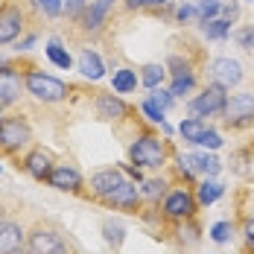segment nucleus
Listing matches in <instances>:
<instances>
[{"instance_id":"9","label":"nucleus","mask_w":254,"mask_h":254,"mask_svg":"<svg viewBox=\"0 0 254 254\" xmlns=\"http://www.w3.org/2000/svg\"><path fill=\"white\" fill-rule=\"evenodd\" d=\"M243 76H246L243 73V64L237 59H231V56H216V59L207 62V79L213 85H222L225 91L237 88L243 82Z\"/></svg>"},{"instance_id":"27","label":"nucleus","mask_w":254,"mask_h":254,"mask_svg":"<svg viewBox=\"0 0 254 254\" xmlns=\"http://www.w3.org/2000/svg\"><path fill=\"white\" fill-rule=\"evenodd\" d=\"M196 85H199L196 73H187V76H173V82H170V94H173L176 100H181V97L193 94V91H196Z\"/></svg>"},{"instance_id":"17","label":"nucleus","mask_w":254,"mask_h":254,"mask_svg":"<svg viewBox=\"0 0 254 254\" xmlns=\"http://www.w3.org/2000/svg\"><path fill=\"white\" fill-rule=\"evenodd\" d=\"M26 246V231L15 219H0V254H18Z\"/></svg>"},{"instance_id":"11","label":"nucleus","mask_w":254,"mask_h":254,"mask_svg":"<svg viewBox=\"0 0 254 254\" xmlns=\"http://www.w3.org/2000/svg\"><path fill=\"white\" fill-rule=\"evenodd\" d=\"M111 9H114V0H91V3L85 6V12L76 18L79 29H82L85 35H100L102 29H105V24H108Z\"/></svg>"},{"instance_id":"39","label":"nucleus","mask_w":254,"mask_h":254,"mask_svg":"<svg viewBox=\"0 0 254 254\" xmlns=\"http://www.w3.org/2000/svg\"><path fill=\"white\" fill-rule=\"evenodd\" d=\"M85 6H88V0H64V15L76 21L79 15L85 12Z\"/></svg>"},{"instance_id":"38","label":"nucleus","mask_w":254,"mask_h":254,"mask_svg":"<svg viewBox=\"0 0 254 254\" xmlns=\"http://www.w3.org/2000/svg\"><path fill=\"white\" fill-rule=\"evenodd\" d=\"M102 231H105V240H108L111 246H120V243H123V225L105 222V225H102Z\"/></svg>"},{"instance_id":"45","label":"nucleus","mask_w":254,"mask_h":254,"mask_svg":"<svg viewBox=\"0 0 254 254\" xmlns=\"http://www.w3.org/2000/svg\"><path fill=\"white\" fill-rule=\"evenodd\" d=\"M0 111H3V108H0Z\"/></svg>"},{"instance_id":"15","label":"nucleus","mask_w":254,"mask_h":254,"mask_svg":"<svg viewBox=\"0 0 254 254\" xmlns=\"http://www.w3.org/2000/svg\"><path fill=\"white\" fill-rule=\"evenodd\" d=\"M18 167H24V173H29L35 181H47V176H50L53 167H56V155L50 149H44V146H32Z\"/></svg>"},{"instance_id":"10","label":"nucleus","mask_w":254,"mask_h":254,"mask_svg":"<svg viewBox=\"0 0 254 254\" xmlns=\"http://www.w3.org/2000/svg\"><path fill=\"white\" fill-rule=\"evenodd\" d=\"M105 207H111V210H126V213H137L140 210V204H143V196H140V184L137 181H131L126 178L117 190H111L105 199H102Z\"/></svg>"},{"instance_id":"6","label":"nucleus","mask_w":254,"mask_h":254,"mask_svg":"<svg viewBox=\"0 0 254 254\" xmlns=\"http://www.w3.org/2000/svg\"><path fill=\"white\" fill-rule=\"evenodd\" d=\"M32 146V126L24 117H0V155H18Z\"/></svg>"},{"instance_id":"28","label":"nucleus","mask_w":254,"mask_h":254,"mask_svg":"<svg viewBox=\"0 0 254 254\" xmlns=\"http://www.w3.org/2000/svg\"><path fill=\"white\" fill-rule=\"evenodd\" d=\"M140 111H143V117H146L149 123H155V126H161V128L167 126V117H164L167 111H164V108H161L152 97H146V100L140 102Z\"/></svg>"},{"instance_id":"21","label":"nucleus","mask_w":254,"mask_h":254,"mask_svg":"<svg viewBox=\"0 0 254 254\" xmlns=\"http://www.w3.org/2000/svg\"><path fill=\"white\" fill-rule=\"evenodd\" d=\"M196 202H199V207H207V204H213L222 193H225V187L216 181V178H202L199 184H196Z\"/></svg>"},{"instance_id":"29","label":"nucleus","mask_w":254,"mask_h":254,"mask_svg":"<svg viewBox=\"0 0 254 254\" xmlns=\"http://www.w3.org/2000/svg\"><path fill=\"white\" fill-rule=\"evenodd\" d=\"M196 9H199V24L213 21L222 15V0H196Z\"/></svg>"},{"instance_id":"7","label":"nucleus","mask_w":254,"mask_h":254,"mask_svg":"<svg viewBox=\"0 0 254 254\" xmlns=\"http://www.w3.org/2000/svg\"><path fill=\"white\" fill-rule=\"evenodd\" d=\"M225 128H249L254 126V91H237L225 102L222 114Z\"/></svg>"},{"instance_id":"4","label":"nucleus","mask_w":254,"mask_h":254,"mask_svg":"<svg viewBox=\"0 0 254 254\" xmlns=\"http://www.w3.org/2000/svg\"><path fill=\"white\" fill-rule=\"evenodd\" d=\"M26 254H73V246L53 225H35L26 231Z\"/></svg>"},{"instance_id":"12","label":"nucleus","mask_w":254,"mask_h":254,"mask_svg":"<svg viewBox=\"0 0 254 254\" xmlns=\"http://www.w3.org/2000/svg\"><path fill=\"white\" fill-rule=\"evenodd\" d=\"M24 73L15 64H0V108H9L24 97Z\"/></svg>"},{"instance_id":"25","label":"nucleus","mask_w":254,"mask_h":254,"mask_svg":"<svg viewBox=\"0 0 254 254\" xmlns=\"http://www.w3.org/2000/svg\"><path fill=\"white\" fill-rule=\"evenodd\" d=\"M199 29H202V35L207 38V41H222V38L231 35V21H225V18H213V21L199 24Z\"/></svg>"},{"instance_id":"42","label":"nucleus","mask_w":254,"mask_h":254,"mask_svg":"<svg viewBox=\"0 0 254 254\" xmlns=\"http://www.w3.org/2000/svg\"><path fill=\"white\" fill-rule=\"evenodd\" d=\"M3 3H6V0H0V6H3Z\"/></svg>"},{"instance_id":"14","label":"nucleus","mask_w":254,"mask_h":254,"mask_svg":"<svg viewBox=\"0 0 254 254\" xmlns=\"http://www.w3.org/2000/svg\"><path fill=\"white\" fill-rule=\"evenodd\" d=\"M94 111L105 123H120V120H126L128 114H131L128 102L120 100V94H105V91H100L94 97Z\"/></svg>"},{"instance_id":"2","label":"nucleus","mask_w":254,"mask_h":254,"mask_svg":"<svg viewBox=\"0 0 254 254\" xmlns=\"http://www.w3.org/2000/svg\"><path fill=\"white\" fill-rule=\"evenodd\" d=\"M24 85H26V94L38 102H62L70 97V88L62 79L50 76V73H44L38 67H29L24 73Z\"/></svg>"},{"instance_id":"37","label":"nucleus","mask_w":254,"mask_h":254,"mask_svg":"<svg viewBox=\"0 0 254 254\" xmlns=\"http://www.w3.org/2000/svg\"><path fill=\"white\" fill-rule=\"evenodd\" d=\"M234 41H237L243 50H252L254 47V26H243V29H237V32H234Z\"/></svg>"},{"instance_id":"23","label":"nucleus","mask_w":254,"mask_h":254,"mask_svg":"<svg viewBox=\"0 0 254 254\" xmlns=\"http://www.w3.org/2000/svg\"><path fill=\"white\" fill-rule=\"evenodd\" d=\"M204 131H207V120H202V117H184L181 123H178V134L187 140V143H199V137H202Z\"/></svg>"},{"instance_id":"34","label":"nucleus","mask_w":254,"mask_h":254,"mask_svg":"<svg viewBox=\"0 0 254 254\" xmlns=\"http://www.w3.org/2000/svg\"><path fill=\"white\" fill-rule=\"evenodd\" d=\"M170 0H123V6H126V12H140V9H161V6H167Z\"/></svg>"},{"instance_id":"20","label":"nucleus","mask_w":254,"mask_h":254,"mask_svg":"<svg viewBox=\"0 0 254 254\" xmlns=\"http://www.w3.org/2000/svg\"><path fill=\"white\" fill-rule=\"evenodd\" d=\"M190 164H193L196 176H202V178H216L219 170H222L219 158L216 155H207V152H190Z\"/></svg>"},{"instance_id":"41","label":"nucleus","mask_w":254,"mask_h":254,"mask_svg":"<svg viewBox=\"0 0 254 254\" xmlns=\"http://www.w3.org/2000/svg\"><path fill=\"white\" fill-rule=\"evenodd\" d=\"M243 237H246V243L254 249V216L252 219H246V225H243Z\"/></svg>"},{"instance_id":"40","label":"nucleus","mask_w":254,"mask_h":254,"mask_svg":"<svg viewBox=\"0 0 254 254\" xmlns=\"http://www.w3.org/2000/svg\"><path fill=\"white\" fill-rule=\"evenodd\" d=\"M219 18H225L231 24H237V18H240V6L237 3H222V15Z\"/></svg>"},{"instance_id":"24","label":"nucleus","mask_w":254,"mask_h":254,"mask_svg":"<svg viewBox=\"0 0 254 254\" xmlns=\"http://www.w3.org/2000/svg\"><path fill=\"white\" fill-rule=\"evenodd\" d=\"M164 79H167V64H143V67H140V85H143V88H149V91H152V88H161V85H164Z\"/></svg>"},{"instance_id":"5","label":"nucleus","mask_w":254,"mask_h":254,"mask_svg":"<svg viewBox=\"0 0 254 254\" xmlns=\"http://www.w3.org/2000/svg\"><path fill=\"white\" fill-rule=\"evenodd\" d=\"M225 102H228V91L222 88V85H204L202 91L193 97V100H187V114L190 117H222L225 114Z\"/></svg>"},{"instance_id":"31","label":"nucleus","mask_w":254,"mask_h":254,"mask_svg":"<svg viewBox=\"0 0 254 254\" xmlns=\"http://www.w3.org/2000/svg\"><path fill=\"white\" fill-rule=\"evenodd\" d=\"M176 21L184 26L190 24H199V9H196V3H181L176 9Z\"/></svg>"},{"instance_id":"8","label":"nucleus","mask_w":254,"mask_h":254,"mask_svg":"<svg viewBox=\"0 0 254 254\" xmlns=\"http://www.w3.org/2000/svg\"><path fill=\"white\" fill-rule=\"evenodd\" d=\"M26 29V9L21 3L9 0L0 6V47L15 44Z\"/></svg>"},{"instance_id":"36","label":"nucleus","mask_w":254,"mask_h":254,"mask_svg":"<svg viewBox=\"0 0 254 254\" xmlns=\"http://www.w3.org/2000/svg\"><path fill=\"white\" fill-rule=\"evenodd\" d=\"M35 3H38V9H41L47 18H56V15L64 12V0H35Z\"/></svg>"},{"instance_id":"32","label":"nucleus","mask_w":254,"mask_h":254,"mask_svg":"<svg viewBox=\"0 0 254 254\" xmlns=\"http://www.w3.org/2000/svg\"><path fill=\"white\" fill-rule=\"evenodd\" d=\"M231 237H234V222H228V219H222V222H216V225L210 228V240L219 243V246H225Z\"/></svg>"},{"instance_id":"33","label":"nucleus","mask_w":254,"mask_h":254,"mask_svg":"<svg viewBox=\"0 0 254 254\" xmlns=\"http://www.w3.org/2000/svg\"><path fill=\"white\" fill-rule=\"evenodd\" d=\"M222 143H225V140H222V134H219L213 126H207V131L199 137V143H196V146H204V149H219Z\"/></svg>"},{"instance_id":"13","label":"nucleus","mask_w":254,"mask_h":254,"mask_svg":"<svg viewBox=\"0 0 254 254\" xmlns=\"http://www.w3.org/2000/svg\"><path fill=\"white\" fill-rule=\"evenodd\" d=\"M126 173H123V167H105V170H97L94 176L88 178V187H91V196L102 202L111 190H117L123 181H126Z\"/></svg>"},{"instance_id":"16","label":"nucleus","mask_w":254,"mask_h":254,"mask_svg":"<svg viewBox=\"0 0 254 254\" xmlns=\"http://www.w3.org/2000/svg\"><path fill=\"white\" fill-rule=\"evenodd\" d=\"M47 184L56 187V190H62V193H82V190H85L82 173H79L73 164H59V161H56L53 173L47 176Z\"/></svg>"},{"instance_id":"44","label":"nucleus","mask_w":254,"mask_h":254,"mask_svg":"<svg viewBox=\"0 0 254 254\" xmlns=\"http://www.w3.org/2000/svg\"><path fill=\"white\" fill-rule=\"evenodd\" d=\"M0 170H3V167H0Z\"/></svg>"},{"instance_id":"26","label":"nucleus","mask_w":254,"mask_h":254,"mask_svg":"<svg viewBox=\"0 0 254 254\" xmlns=\"http://www.w3.org/2000/svg\"><path fill=\"white\" fill-rule=\"evenodd\" d=\"M44 53H47V59H50L56 67H62V70H70V67H73V56L67 53V47H64L62 41H50V44L44 47Z\"/></svg>"},{"instance_id":"18","label":"nucleus","mask_w":254,"mask_h":254,"mask_svg":"<svg viewBox=\"0 0 254 254\" xmlns=\"http://www.w3.org/2000/svg\"><path fill=\"white\" fill-rule=\"evenodd\" d=\"M76 67H79V73H82L85 79H91V82H100V79L105 76V64H102L100 53H97V50H91V47L79 50Z\"/></svg>"},{"instance_id":"35","label":"nucleus","mask_w":254,"mask_h":254,"mask_svg":"<svg viewBox=\"0 0 254 254\" xmlns=\"http://www.w3.org/2000/svg\"><path fill=\"white\" fill-rule=\"evenodd\" d=\"M149 97H152V100L158 102L164 111H170V108L176 105V97L170 94V88H167V91H164V88H152V94H149Z\"/></svg>"},{"instance_id":"3","label":"nucleus","mask_w":254,"mask_h":254,"mask_svg":"<svg viewBox=\"0 0 254 254\" xmlns=\"http://www.w3.org/2000/svg\"><path fill=\"white\" fill-rule=\"evenodd\" d=\"M196 213H199L196 193L190 187H184V184L173 187L161 202V216L170 219V222H190V219H196Z\"/></svg>"},{"instance_id":"30","label":"nucleus","mask_w":254,"mask_h":254,"mask_svg":"<svg viewBox=\"0 0 254 254\" xmlns=\"http://www.w3.org/2000/svg\"><path fill=\"white\" fill-rule=\"evenodd\" d=\"M167 73H170V76H187V73H196V67H193L187 59H181V56H170Z\"/></svg>"},{"instance_id":"22","label":"nucleus","mask_w":254,"mask_h":254,"mask_svg":"<svg viewBox=\"0 0 254 254\" xmlns=\"http://www.w3.org/2000/svg\"><path fill=\"white\" fill-rule=\"evenodd\" d=\"M137 82H140V73L131 70V67H117V70L111 73V88H114V94H131V91L137 88Z\"/></svg>"},{"instance_id":"1","label":"nucleus","mask_w":254,"mask_h":254,"mask_svg":"<svg viewBox=\"0 0 254 254\" xmlns=\"http://www.w3.org/2000/svg\"><path fill=\"white\" fill-rule=\"evenodd\" d=\"M170 158L167 140H161L152 131H140L131 143H128V161L140 170H161Z\"/></svg>"},{"instance_id":"43","label":"nucleus","mask_w":254,"mask_h":254,"mask_svg":"<svg viewBox=\"0 0 254 254\" xmlns=\"http://www.w3.org/2000/svg\"><path fill=\"white\" fill-rule=\"evenodd\" d=\"M249 3H254V0H249Z\"/></svg>"},{"instance_id":"19","label":"nucleus","mask_w":254,"mask_h":254,"mask_svg":"<svg viewBox=\"0 0 254 254\" xmlns=\"http://www.w3.org/2000/svg\"><path fill=\"white\" fill-rule=\"evenodd\" d=\"M170 193V181L167 178H146V181H140V196H143V202L158 207V204L164 202V196Z\"/></svg>"}]
</instances>
